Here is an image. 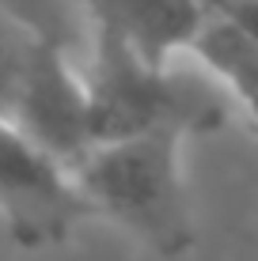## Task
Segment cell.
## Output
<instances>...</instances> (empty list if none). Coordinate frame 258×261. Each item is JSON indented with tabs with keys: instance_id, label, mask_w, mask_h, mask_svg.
I'll return each instance as SVG.
<instances>
[{
	"instance_id": "cell-1",
	"label": "cell",
	"mask_w": 258,
	"mask_h": 261,
	"mask_svg": "<svg viewBox=\"0 0 258 261\" xmlns=\"http://www.w3.org/2000/svg\"><path fill=\"white\" fill-rule=\"evenodd\" d=\"M80 76L87 91L91 144L148 129H175L182 137L209 133L228 125L236 114L251 125L232 91L217 76H209L186 49H175L163 61H145L122 38L95 31Z\"/></svg>"
},
{
	"instance_id": "cell-2",
	"label": "cell",
	"mask_w": 258,
	"mask_h": 261,
	"mask_svg": "<svg viewBox=\"0 0 258 261\" xmlns=\"http://www.w3.org/2000/svg\"><path fill=\"white\" fill-rule=\"evenodd\" d=\"M182 133L148 129L118 140H99L68 170L87 212H106L159 254H182L194 242V220L186 208Z\"/></svg>"
},
{
	"instance_id": "cell-3",
	"label": "cell",
	"mask_w": 258,
	"mask_h": 261,
	"mask_svg": "<svg viewBox=\"0 0 258 261\" xmlns=\"http://www.w3.org/2000/svg\"><path fill=\"white\" fill-rule=\"evenodd\" d=\"M0 216L27 250L61 242L80 216H87L68 170L34 148L8 118H0Z\"/></svg>"
},
{
	"instance_id": "cell-4",
	"label": "cell",
	"mask_w": 258,
	"mask_h": 261,
	"mask_svg": "<svg viewBox=\"0 0 258 261\" xmlns=\"http://www.w3.org/2000/svg\"><path fill=\"white\" fill-rule=\"evenodd\" d=\"M8 121L34 148H42L57 167L73 170L76 159L91 148L87 133V91L73 57L38 42L27 61L23 84L15 91Z\"/></svg>"
},
{
	"instance_id": "cell-5",
	"label": "cell",
	"mask_w": 258,
	"mask_h": 261,
	"mask_svg": "<svg viewBox=\"0 0 258 261\" xmlns=\"http://www.w3.org/2000/svg\"><path fill=\"white\" fill-rule=\"evenodd\" d=\"M91 31H106L145 61H163L186 46L201 19L198 0H80Z\"/></svg>"
},
{
	"instance_id": "cell-6",
	"label": "cell",
	"mask_w": 258,
	"mask_h": 261,
	"mask_svg": "<svg viewBox=\"0 0 258 261\" xmlns=\"http://www.w3.org/2000/svg\"><path fill=\"white\" fill-rule=\"evenodd\" d=\"M186 53L198 61L209 76L232 91L239 110L254 121L258 98V27L224 19V15H201L186 38Z\"/></svg>"
},
{
	"instance_id": "cell-7",
	"label": "cell",
	"mask_w": 258,
	"mask_h": 261,
	"mask_svg": "<svg viewBox=\"0 0 258 261\" xmlns=\"http://www.w3.org/2000/svg\"><path fill=\"white\" fill-rule=\"evenodd\" d=\"M0 12L15 19L23 31H31L38 42L61 49L76 65L87 61L91 49V23H87L80 0H0Z\"/></svg>"
},
{
	"instance_id": "cell-8",
	"label": "cell",
	"mask_w": 258,
	"mask_h": 261,
	"mask_svg": "<svg viewBox=\"0 0 258 261\" xmlns=\"http://www.w3.org/2000/svg\"><path fill=\"white\" fill-rule=\"evenodd\" d=\"M34 46H38V38L0 12V118L12 114L15 91L23 84V72H27V61H31Z\"/></svg>"
},
{
	"instance_id": "cell-9",
	"label": "cell",
	"mask_w": 258,
	"mask_h": 261,
	"mask_svg": "<svg viewBox=\"0 0 258 261\" xmlns=\"http://www.w3.org/2000/svg\"><path fill=\"white\" fill-rule=\"evenodd\" d=\"M201 15H224V19L258 27V0H198Z\"/></svg>"
}]
</instances>
